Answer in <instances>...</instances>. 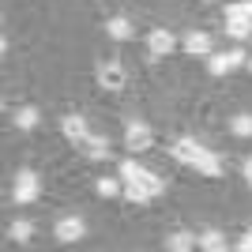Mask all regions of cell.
<instances>
[{
  "label": "cell",
  "mask_w": 252,
  "mask_h": 252,
  "mask_svg": "<svg viewBox=\"0 0 252 252\" xmlns=\"http://www.w3.org/2000/svg\"><path fill=\"white\" fill-rule=\"evenodd\" d=\"M249 72H252V57H249Z\"/></svg>",
  "instance_id": "d4e9b609"
},
{
  "label": "cell",
  "mask_w": 252,
  "mask_h": 252,
  "mask_svg": "<svg viewBox=\"0 0 252 252\" xmlns=\"http://www.w3.org/2000/svg\"><path fill=\"white\" fill-rule=\"evenodd\" d=\"M147 49H151V57H169V53H173V34H169L166 27L151 31L147 34Z\"/></svg>",
  "instance_id": "8992f818"
},
{
  "label": "cell",
  "mask_w": 252,
  "mask_h": 252,
  "mask_svg": "<svg viewBox=\"0 0 252 252\" xmlns=\"http://www.w3.org/2000/svg\"><path fill=\"white\" fill-rule=\"evenodd\" d=\"M226 19H252V0H237L226 8Z\"/></svg>",
  "instance_id": "ffe728a7"
},
{
  "label": "cell",
  "mask_w": 252,
  "mask_h": 252,
  "mask_svg": "<svg viewBox=\"0 0 252 252\" xmlns=\"http://www.w3.org/2000/svg\"><path fill=\"white\" fill-rule=\"evenodd\" d=\"M117 192H121V185H117L113 177H102V181H98V196H105V200H113Z\"/></svg>",
  "instance_id": "7402d4cb"
},
{
  "label": "cell",
  "mask_w": 252,
  "mask_h": 252,
  "mask_svg": "<svg viewBox=\"0 0 252 252\" xmlns=\"http://www.w3.org/2000/svg\"><path fill=\"white\" fill-rule=\"evenodd\" d=\"M241 64H249V53H241V49L215 53V57L207 61V72H211V75H230L233 68H241Z\"/></svg>",
  "instance_id": "7a4b0ae2"
},
{
  "label": "cell",
  "mask_w": 252,
  "mask_h": 252,
  "mask_svg": "<svg viewBox=\"0 0 252 252\" xmlns=\"http://www.w3.org/2000/svg\"><path fill=\"white\" fill-rule=\"evenodd\" d=\"M79 237H83V219H75V215H64V219L57 222V241L72 245V241H79Z\"/></svg>",
  "instance_id": "52a82bcc"
},
{
  "label": "cell",
  "mask_w": 252,
  "mask_h": 252,
  "mask_svg": "<svg viewBox=\"0 0 252 252\" xmlns=\"http://www.w3.org/2000/svg\"><path fill=\"white\" fill-rule=\"evenodd\" d=\"M237 249H241V252H252V230L241 237V245H237Z\"/></svg>",
  "instance_id": "603a6c76"
},
{
  "label": "cell",
  "mask_w": 252,
  "mask_h": 252,
  "mask_svg": "<svg viewBox=\"0 0 252 252\" xmlns=\"http://www.w3.org/2000/svg\"><path fill=\"white\" fill-rule=\"evenodd\" d=\"M34 125H38V109H34V105L15 109V128H34Z\"/></svg>",
  "instance_id": "e0dca14e"
},
{
  "label": "cell",
  "mask_w": 252,
  "mask_h": 252,
  "mask_svg": "<svg viewBox=\"0 0 252 252\" xmlns=\"http://www.w3.org/2000/svg\"><path fill=\"white\" fill-rule=\"evenodd\" d=\"M230 132H233V136H241V139H249L252 136V113H237L230 121Z\"/></svg>",
  "instance_id": "2e32d148"
},
{
  "label": "cell",
  "mask_w": 252,
  "mask_h": 252,
  "mask_svg": "<svg viewBox=\"0 0 252 252\" xmlns=\"http://www.w3.org/2000/svg\"><path fill=\"white\" fill-rule=\"evenodd\" d=\"M61 128H64V136L72 139V143H83V139L91 136V132H87V121H83V117H75V113H72V117H64V125H61Z\"/></svg>",
  "instance_id": "30bf717a"
},
{
  "label": "cell",
  "mask_w": 252,
  "mask_h": 252,
  "mask_svg": "<svg viewBox=\"0 0 252 252\" xmlns=\"http://www.w3.org/2000/svg\"><path fill=\"white\" fill-rule=\"evenodd\" d=\"M245 181H249V189H252V158L245 162Z\"/></svg>",
  "instance_id": "cb8c5ba5"
},
{
  "label": "cell",
  "mask_w": 252,
  "mask_h": 252,
  "mask_svg": "<svg viewBox=\"0 0 252 252\" xmlns=\"http://www.w3.org/2000/svg\"><path fill=\"white\" fill-rule=\"evenodd\" d=\"M125 196L132 203H147L151 200V192H147V185H139V181H128V189H125Z\"/></svg>",
  "instance_id": "ac0fdd59"
},
{
  "label": "cell",
  "mask_w": 252,
  "mask_h": 252,
  "mask_svg": "<svg viewBox=\"0 0 252 252\" xmlns=\"http://www.w3.org/2000/svg\"><path fill=\"white\" fill-rule=\"evenodd\" d=\"M38 192H42V185H38V177H34L31 169H23L19 177H15V189H11V196H15V203H34V200H38Z\"/></svg>",
  "instance_id": "277c9868"
},
{
  "label": "cell",
  "mask_w": 252,
  "mask_h": 252,
  "mask_svg": "<svg viewBox=\"0 0 252 252\" xmlns=\"http://www.w3.org/2000/svg\"><path fill=\"white\" fill-rule=\"evenodd\" d=\"M105 34L117 38V42H128V38H132V23H128L125 15H113V19L105 23Z\"/></svg>",
  "instance_id": "7c38bea8"
},
{
  "label": "cell",
  "mask_w": 252,
  "mask_h": 252,
  "mask_svg": "<svg viewBox=\"0 0 252 252\" xmlns=\"http://www.w3.org/2000/svg\"><path fill=\"white\" fill-rule=\"evenodd\" d=\"M8 233H11V237H15V241L23 245V241H31V233H34V222L19 219V222H11V230H8Z\"/></svg>",
  "instance_id": "d6986e66"
},
{
  "label": "cell",
  "mask_w": 252,
  "mask_h": 252,
  "mask_svg": "<svg viewBox=\"0 0 252 252\" xmlns=\"http://www.w3.org/2000/svg\"><path fill=\"white\" fill-rule=\"evenodd\" d=\"M226 34L237 38V42H245V38L252 34V19H226Z\"/></svg>",
  "instance_id": "9a60e30c"
},
{
  "label": "cell",
  "mask_w": 252,
  "mask_h": 252,
  "mask_svg": "<svg viewBox=\"0 0 252 252\" xmlns=\"http://www.w3.org/2000/svg\"><path fill=\"white\" fill-rule=\"evenodd\" d=\"M196 173H203V177H222V162H219V155L215 151H203L200 155V162H196Z\"/></svg>",
  "instance_id": "8fae6325"
},
{
  "label": "cell",
  "mask_w": 252,
  "mask_h": 252,
  "mask_svg": "<svg viewBox=\"0 0 252 252\" xmlns=\"http://www.w3.org/2000/svg\"><path fill=\"white\" fill-rule=\"evenodd\" d=\"M185 49H189L192 57H207V53H211V38L200 34V31H192L189 38H185Z\"/></svg>",
  "instance_id": "4fadbf2b"
},
{
  "label": "cell",
  "mask_w": 252,
  "mask_h": 252,
  "mask_svg": "<svg viewBox=\"0 0 252 252\" xmlns=\"http://www.w3.org/2000/svg\"><path fill=\"white\" fill-rule=\"evenodd\" d=\"M125 143H128V151H132V155H143V151L155 143V136H151V128L143 125V121H132V125L125 128Z\"/></svg>",
  "instance_id": "3957f363"
},
{
  "label": "cell",
  "mask_w": 252,
  "mask_h": 252,
  "mask_svg": "<svg viewBox=\"0 0 252 252\" xmlns=\"http://www.w3.org/2000/svg\"><path fill=\"white\" fill-rule=\"evenodd\" d=\"M200 245V237H192V233H173V237H166V249H173V252H189V249H196Z\"/></svg>",
  "instance_id": "5bb4252c"
},
{
  "label": "cell",
  "mask_w": 252,
  "mask_h": 252,
  "mask_svg": "<svg viewBox=\"0 0 252 252\" xmlns=\"http://www.w3.org/2000/svg\"><path fill=\"white\" fill-rule=\"evenodd\" d=\"M98 83H102L105 91H121V87H125V68L117 61L102 64V68H98Z\"/></svg>",
  "instance_id": "ba28073f"
},
{
  "label": "cell",
  "mask_w": 252,
  "mask_h": 252,
  "mask_svg": "<svg viewBox=\"0 0 252 252\" xmlns=\"http://www.w3.org/2000/svg\"><path fill=\"white\" fill-rule=\"evenodd\" d=\"M200 249H207V252H222V249H226V241H222V233H203V237H200Z\"/></svg>",
  "instance_id": "44dd1931"
},
{
  "label": "cell",
  "mask_w": 252,
  "mask_h": 252,
  "mask_svg": "<svg viewBox=\"0 0 252 252\" xmlns=\"http://www.w3.org/2000/svg\"><path fill=\"white\" fill-rule=\"evenodd\" d=\"M121 177H125V181H139V185H147L151 196H162V192H166V181L158 177V173H151V169H143L136 158H125V162H121Z\"/></svg>",
  "instance_id": "6da1fadb"
},
{
  "label": "cell",
  "mask_w": 252,
  "mask_h": 252,
  "mask_svg": "<svg viewBox=\"0 0 252 252\" xmlns=\"http://www.w3.org/2000/svg\"><path fill=\"white\" fill-rule=\"evenodd\" d=\"M79 147L87 151V158H94V162H102V158H109V139L105 136H87Z\"/></svg>",
  "instance_id": "9c48e42d"
},
{
  "label": "cell",
  "mask_w": 252,
  "mask_h": 252,
  "mask_svg": "<svg viewBox=\"0 0 252 252\" xmlns=\"http://www.w3.org/2000/svg\"><path fill=\"white\" fill-rule=\"evenodd\" d=\"M207 147H200V143H196V139H177V143H173V147H169V155L177 158V162H185V166H196V162H200V155Z\"/></svg>",
  "instance_id": "5b68a950"
}]
</instances>
